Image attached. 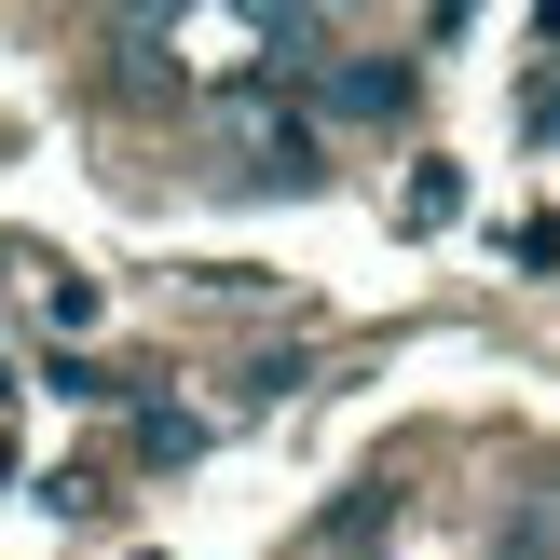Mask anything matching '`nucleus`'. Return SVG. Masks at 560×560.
<instances>
[]
</instances>
